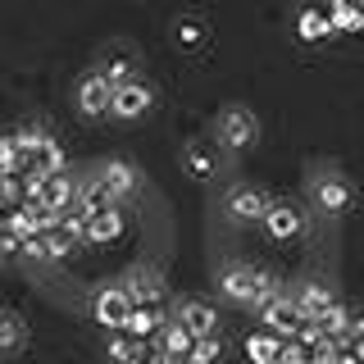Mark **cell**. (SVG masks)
<instances>
[{
	"label": "cell",
	"instance_id": "cell-4",
	"mask_svg": "<svg viewBox=\"0 0 364 364\" xmlns=\"http://www.w3.org/2000/svg\"><path fill=\"white\" fill-rule=\"evenodd\" d=\"M259 223H264V232L273 237V242H291V237H305V232H310L305 210H301V205H291V200H273L269 214Z\"/></svg>",
	"mask_w": 364,
	"mask_h": 364
},
{
	"label": "cell",
	"instance_id": "cell-31",
	"mask_svg": "<svg viewBox=\"0 0 364 364\" xmlns=\"http://www.w3.org/2000/svg\"><path fill=\"white\" fill-rule=\"evenodd\" d=\"M46 237V250H50V259H64V255H73V237L64 232V228H50V232H41Z\"/></svg>",
	"mask_w": 364,
	"mask_h": 364
},
{
	"label": "cell",
	"instance_id": "cell-33",
	"mask_svg": "<svg viewBox=\"0 0 364 364\" xmlns=\"http://www.w3.org/2000/svg\"><path fill=\"white\" fill-rule=\"evenodd\" d=\"M18 200H23V182L14 173H0V205L9 210V205H18Z\"/></svg>",
	"mask_w": 364,
	"mask_h": 364
},
{
	"label": "cell",
	"instance_id": "cell-19",
	"mask_svg": "<svg viewBox=\"0 0 364 364\" xmlns=\"http://www.w3.org/2000/svg\"><path fill=\"white\" fill-rule=\"evenodd\" d=\"M282 341H287V337L269 333V328H255V333L246 337V360H250V364H278Z\"/></svg>",
	"mask_w": 364,
	"mask_h": 364
},
{
	"label": "cell",
	"instance_id": "cell-14",
	"mask_svg": "<svg viewBox=\"0 0 364 364\" xmlns=\"http://www.w3.org/2000/svg\"><path fill=\"white\" fill-rule=\"evenodd\" d=\"M123 232H128V219H123L119 205H109V210H100V214H91V219H87V242H96V246L119 242Z\"/></svg>",
	"mask_w": 364,
	"mask_h": 364
},
{
	"label": "cell",
	"instance_id": "cell-11",
	"mask_svg": "<svg viewBox=\"0 0 364 364\" xmlns=\"http://www.w3.org/2000/svg\"><path fill=\"white\" fill-rule=\"evenodd\" d=\"M173 318H178L182 328H191V337H210V333H219V310H214L210 301H182Z\"/></svg>",
	"mask_w": 364,
	"mask_h": 364
},
{
	"label": "cell",
	"instance_id": "cell-6",
	"mask_svg": "<svg viewBox=\"0 0 364 364\" xmlns=\"http://www.w3.org/2000/svg\"><path fill=\"white\" fill-rule=\"evenodd\" d=\"M259 328H269V333H278V337H296V328H301V310H296V301H291V291H278L273 301L259 305Z\"/></svg>",
	"mask_w": 364,
	"mask_h": 364
},
{
	"label": "cell",
	"instance_id": "cell-13",
	"mask_svg": "<svg viewBox=\"0 0 364 364\" xmlns=\"http://www.w3.org/2000/svg\"><path fill=\"white\" fill-rule=\"evenodd\" d=\"M41 205L50 214H64V210H73L77 205V182H73V173H50L46 178V187H41Z\"/></svg>",
	"mask_w": 364,
	"mask_h": 364
},
{
	"label": "cell",
	"instance_id": "cell-12",
	"mask_svg": "<svg viewBox=\"0 0 364 364\" xmlns=\"http://www.w3.org/2000/svg\"><path fill=\"white\" fill-rule=\"evenodd\" d=\"M191 341H196V337H191V328H182L178 318H168V323L151 337V346H155L164 360H187V355H191Z\"/></svg>",
	"mask_w": 364,
	"mask_h": 364
},
{
	"label": "cell",
	"instance_id": "cell-15",
	"mask_svg": "<svg viewBox=\"0 0 364 364\" xmlns=\"http://www.w3.org/2000/svg\"><path fill=\"white\" fill-rule=\"evenodd\" d=\"M100 182L109 187L114 200H132V196H136V182H141V178H136V168L128 164V159H109V164L100 168Z\"/></svg>",
	"mask_w": 364,
	"mask_h": 364
},
{
	"label": "cell",
	"instance_id": "cell-2",
	"mask_svg": "<svg viewBox=\"0 0 364 364\" xmlns=\"http://www.w3.org/2000/svg\"><path fill=\"white\" fill-rule=\"evenodd\" d=\"M269 205H273V196H269V191H259L255 182H237V187H228V196H223L228 219H237V223H255V219H264Z\"/></svg>",
	"mask_w": 364,
	"mask_h": 364
},
{
	"label": "cell",
	"instance_id": "cell-17",
	"mask_svg": "<svg viewBox=\"0 0 364 364\" xmlns=\"http://www.w3.org/2000/svg\"><path fill=\"white\" fill-rule=\"evenodd\" d=\"M291 301H296V310H301V318H318L328 310V305L337 301L333 291H328V282H318V278H310V282H301V287L291 291Z\"/></svg>",
	"mask_w": 364,
	"mask_h": 364
},
{
	"label": "cell",
	"instance_id": "cell-5",
	"mask_svg": "<svg viewBox=\"0 0 364 364\" xmlns=\"http://www.w3.org/2000/svg\"><path fill=\"white\" fill-rule=\"evenodd\" d=\"M155 105V91L146 87V82H123V87H114V96H109V114L114 119H123V123H132V119H146Z\"/></svg>",
	"mask_w": 364,
	"mask_h": 364
},
{
	"label": "cell",
	"instance_id": "cell-24",
	"mask_svg": "<svg viewBox=\"0 0 364 364\" xmlns=\"http://www.w3.org/2000/svg\"><path fill=\"white\" fill-rule=\"evenodd\" d=\"M28 168H37V173H46V178H50V173H64V168H68V159H64V146L50 136V141H46L37 155H28Z\"/></svg>",
	"mask_w": 364,
	"mask_h": 364
},
{
	"label": "cell",
	"instance_id": "cell-9",
	"mask_svg": "<svg viewBox=\"0 0 364 364\" xmlns=\"http://www.w3.org/2000/svg\"><path fill=\"white\" fill-rule=\"evenodd\" d=\"M255 136H259V123H255V114H250V109L232 105V109L219 114V141L223 146H250Z\"/></svg>",
	"mask_w": 364,
	"mask_h": 364
},
{
	"label": "cell",
	"instance_id": "cell-20",
	"mask_svg": "<svg viewBox=\"0 0 364 364\" xmlns=\"http://www.w3.org/2000/svg\"><path fill=\"white\" fill-rule=\"evenodd\" d=\"M296 32H301L305 41H323V37H333V18H328V5H305L301 14H296Z\"/></svg>",
	"mask_w": 364,
	"mask_h": 364
},
{
	"label": "cell",
	"instance_id": "cell-27",
	"mask_svg": "<svg viewBox=\"0 0 364 364\" xmlns=\"http://www.w3.org/2000/svg\"><path fill=\"white\" fill-rule=\"evenodd\" d=\"M132 73H136L132 55H109V60L100 64V77H105L109 87H123V82H132Z\"/></svg>",
	"mask_w": 364,
	"mask_h": 364
},
{
	"label": "cell",
	"instance_id": "cell-21",
	"mask_svg": "<svg viewBox=\"0 0 364 364\" xmlns=\"http://www.w3.org/2000/svg\"><path fill=\"white\" fill-rule=\"evenodd\" d=\"M109 205H119V200L109 196V187H105L100 178H96V182H87V187H77V205H73L77 214H87V219H91V214L109 210Z\"/></svg>",
	"mask_w": 364,
	"mask_h": 364
},
{
	"label": "cell",
	"instance_id": "cell-38",
	"mask_svg": "<svg viewBox=\"0 0 364 364\" xmlns=\"http://www.w3.org/2000/svg\"><path fill=\"white\" fill-rule=\"evenodd\" d=\"M350 341H364V310L360 314H350V333H346Z\"/></svg>",
	"mask_w": 364,
	"mask_h": 364
},
{
	"label": "cell",
	"instance_id": "cell-10",
	"mask_svg": "<svg viewBox=\"0 0 364 364\" xmlns=\"http://www.w3.org/2000/svg\"><path fill=\"white\" fill-rule=\"evenodd\" d=\"M109 96H114V87L100 77V68H96V73H87L82 82H77V109H82L87 119H100V114H109Z\"/></svg>",
	"mask_w": 364,
	"mask_h": 364
},
{
	"label": "cell",
	"instance_id": "cell-29",
	"mask_svg": "<svg viewBox=\"0 0 364 364\" xmlns=\"http://www.w3.org/2000/svg\"><path fill=\"white\" fill-rule=\"evenodd\" d=\"M28 168V159H23V151H18V141H14V132L9 136H0V173H23Z\"/></svg>",
	"mask_w": 364,
	"mask_h": 364
},
{
	"label": "cell",
	"instance_id": "cell-28",
	"mask_svg": "<svg viewBox=\"0 0 364 364\" xmlns=\"http://www.w3.org/2000/svg\"><path fill=\"white\" fill-rule=\"evenodd\" d=\"M191 364H219L223 360V341H219V333H210V337H196L191 341V355H187Z\"/></svg>",
	"mask_w": 364,
	"mask_h": 364
},
{
	"label": "cell",
	"instance_id": "cell-23",
	"mask_svg": "<svg viewBox=\"0 0 364 364\" xmlns=\"http://www.w3.org/2000/svg\"><path fill=\"white\" fill-rule=\"evenodd\" d=\"M23 341H28V323H23L18 314L0 310V355H18Z\"/></svg>",
	"mask_w": 364,
	"mask_h": 364
},
{
	"label": "cell",
	"instance_id": "cell-1",
	"mask_svg": "<svg viewBox=\"0 0 364 364\" xmlns=\"http://www.w3.org/2000/svg\"><path fill=\"white\" fill-rule=\"evenodd\" d=\"M219 291L232 305H242V310H259L264 301H273V296L282 291V282L273 278V273L255 269V264H228L219 273Z\"/></svg>",
	"mask_w": 364,
	"mask_h": 364
},
{
	"label": "cell",
	"instance_id": "cell-26",
	"mask_svg": "<svg viewBox=\"0 0 364 364\" xmlns=\"http://www.w3.org/2000/svg\"><path fill=\"white\" fill-rule=\"evenodd\" d=\"M314 323L323 328V337H346V333H350V310H346L341 301H333V305H328L323 314L314 318Z\"/></svg>",
	"mask_w": 364,
	"mask_h": 364
},
{
	"label": "cell",
	"instance_id": "cell-36",
	"mask_svg": "<svg viewBox=\"0 0 364 364\" xmlns=\"http://www.w3.org/2000/svg\"><path fill=\"white\" fill-rule=\"evenodd\" d=\"M23 255H28V259H50V250H46V237H28V242H23Z\"/></svg>",
	"mask_w": 364,
	"mask_h": 364
},
{
	"label": "cell",
	"instance_id": "cell-16",
	"mask_svg": "<svg viewBox=\"0 0 364 364\" xmlns=\"http://www.w3.org/2000/svg\"><path fill=\"white\" fill-rule=\"evenodd\" d=\"M168 323V314L159 310V305H132L128 310V318H123V328L119 333H132V337H141V341H151L159 328Z\"/></svg>",
	"mask_w": 364,
	"mask_h": 364
},
{
	"label": "cell",
	"instance_id": "cell-18",
	"mask_svg": "<svg viewBox=\"0 0 364 364\" xmlns=\"http://www.w3.org/2000/svg\"><path fill=\"white\" fill-rule=\"evenodd\" d=\"M151 355H155V346L141 341V337H132V333H114L109 337V360L114 364H151Z\"/></svg>",
	"mask_w": 364,
	"mask_h": 364
},
{
	"label": "cell",
	"instance_id": "cell-8",
	"mask_svg": "<svg viewBox=\"0 0 364 364\" xmlns=\"http://www.w3.org/2000/svg\"><path fill=\"white\" fill-rule=\"evenodd\" d=\"M128 310H132V301L123 296V287H119V282H114V287H100V291H96V301H91V318H96L100 328H114V333L123 328V318H128Z\"/></svg>",
	"mask_w": 364,
	"mask_h": 364
},
{
	"label": "cell",
	"instance_id": "cell-30",
	"mask_svg": "<svg viewBox=\"0 0 364 364\" xmlns=\"http://www.w3.org/2000/svg\"><path fill=\"white\" fill-rule=\"evenodd\" d=\"M14 141H18V151H23V159H28V155H37L41 146L50 141V132H46V128H37V123H23V128L14 132Z\"/></svg>",
	"mask_w": 364,
	"mask_h": 364
},
{
	"label": "cell",
	"instance_id": "cell-7",
	"mask_svg": "<svg viewBox=\"0 0 364 364\" xmlns=\"http://www.w3.org/2000/svg\"><path fill=\"white\" fill-rule=\"evenodd\" d=\"M310 200H314V210H323V214H346L350 210V182L337 178V173H318L314 187H310Z\"/></svg>",
	"mask_w": 364,
	"mask_h": 364
},
{
	"label": "cell",
	"instance_id": "cell-39",
	"mask_svg": "<svg viewBox=\"0 0 364 364\" xmlns=\"http://www.w3.org/2000/svg\"><path fill=\"white\" fill-rule=\"evenodd\" d=\"M341 364H364V360H355V355H350V350H341Z\"/></svg>",
	"mask_w": 364,
	"mask_h": 364
},
{
	"label": "cell",
	"instance_id": "cell-32",
	"mask_svg": "<svg viewBox=\"0 0 364 364\" xmlns=\"http://www.w3.org/2000/svg\"><path fill=\"white\" fill-rule=\"evenodd\" d=\"M310 364H341V341L323 337L318 346H310Z\"/></svg>",
	"mask_w": 364,
	"mask_h": 364
},
{
	"label": "cell",
	"instance_id": "cell-22",
	"mask_svg": "<svg viewBox=\"0 0 364 364\" xmlns=\"http://www.w3.org/2000/svg\"><path fill=\"white\" fill-rule=\"evenodd\" d=\"M328 18L337 32H364V9L360 0H328Z\"/></svg>",
	"mask_w": 364,
	"mask_h": 364
},
{
	"label": "cell",
	"instance_id": "cell-40",
	"mask_svg": "<svg viewBox=\"0 0 364 364\" xmlns=\"http://www.w3.org/2000/svg\"><path fill=\"white\" fill-rule=\"evenodd\" d=\"M360 9H364V0H360Z\"/></svg>",
	"mask_w": 364,
	"mask_h": 364
},
{
	"label": "cell",
	"instance_id": "cell-3",
	"mask_svg": "<svg viewBox=\"0 0 364 364\" xmlns=\"http://www.w3.org/2000/svg\"><path fill=\"white\" fill-rule=\"evenodd\" d=\"M119 287H123V296H128L132 305H159L164 301V278H159V269H151V264H132L128 273L119 278Z\"/></svg>",
	"mask_w": 364,
	"mask_h": 364
},
{
	"label": "cell",
	"instance_id": "cell-35",
	"mask_svg": "<svg viewBox=\"0 0 364 364\" xmlns=\"http://www.w3.org/2000/svg\"><path fill=\"white\" fill-rule=\"evenodd\" d=\"M0 255H5V259L23 255V237H14V232H9V228H5V232H0Z\"/></svg>",
	"mask_w": 364,
	"mask_h": 364
},
{
	"label": "cell",
	"instance_id": "cell-37",
	"mask_svg": "<svg viewBox=\"0 0 364 364\" xmlns=\"http://www.w3.org/2000/svg\"><path fill=\"white\" fill-rule=\"evenodd\" d=\"M178 41L182 46H196L200 41V28H196V23H178Z\"/></svg>",
	"mask_w": 364,
	"mask_h": 364
},
{
	"label": "cell",
	"instance_id": "cell-25",
	"mask_svg": "<svg viewBox=\"0 0 364 364\" xmlns=\"http://www.w3.org/2000/svg\"><path fill=\"white\" fill-rule=\"evenodd\" d=\"M187 168H191L196 178L219 173V151H214L210 141H191V146H187Z\"/></svg>",
	"mask_w": 364,
	"mask_h": 364
},
{
	"label": "cell",
	"instance_id": "cell-34",
	"mask_svg": "<svg viewBox=\"0 0 364 364\" xmlns=\"http://www.w3.org/2000/svg\"><path fill=\"white\" fill-rule=\"evenodd\" d=\"M278 364H310V346H301L296 337H287V341H282V355H278Z\"/></svg>",
	"mask_w": 364,
	"mask_h": 364
}]
</instances>
